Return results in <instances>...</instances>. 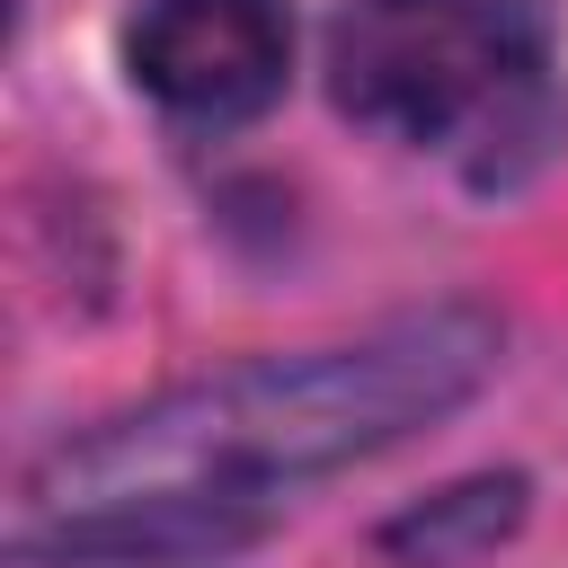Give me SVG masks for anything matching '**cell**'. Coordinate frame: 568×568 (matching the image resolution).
<instances>
[{
    "label": "cell",
    "instance_id": "obj_2",
    "mask_svg": "<svg viewBox=\"0 0 568 568\" xmlns=\"http://www.w3.org/2000/svg\"><path fill=\"white\" fill-rule=\"evenodd\" d=\"M550 36L524 0H355L328 27V98L390 142L515 133Z\"/></svg>",
    "mask_w": 568,
    "mask_h": 568
},
{
    "label": "cell",
    "instance_id": "obj_3",
    "mask_svg": "<svg viewBox=\"0 0 568 568\" xmlns=\"http://www.w3.org/2000/svg\"><path fill=\"white\" fill-rule=\"evenodd\" d=\"M142 98L186 124H248L284 98L293 9L284 0H151L124 36Z\"/></svg>",
    "mask_w": 568,
    "mask_h": 568
},
{
    "label": "cell",
    "instance_id": "obj_4",
    "mask_svg": "<svg viewBox=\"0 0 568 568\" xmlns=\"http://www.w3.org/2000/svg\"><path fill=\"white\" fill-rule=\"evenodd\" d=\"M524 497H532L524 470H470V479L417 497L408 515H390L373 541H382V559H399V568H470V559H488L497 541H515Z\"/></svg>",
    "mask_w": 568,
    "mask_h": 568
},
{
    "label": "cell",
    "instance_id": "obj_1",
    "mask_svg": "<svg viewBox=\"0 0 568 568\" xmlns=\"http://www.w3.org/2000/svg\"><path fill=\"white\" fill-rule=\"evenodd\" d=\"M506 364V320L488 302H426L373 320L337 346L248 355L204 382H178L142 408H115L89 435H62L27 470V524L142 515V506H248L266 488L373 462L417 426L453 417Z\"/></svg>",
    "mask_w": 568,
    "mask_h": 568
}]
</instances>
